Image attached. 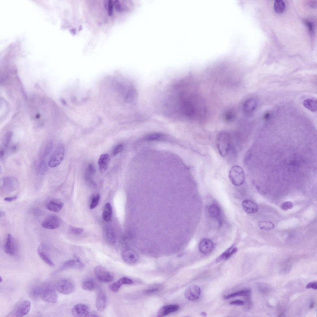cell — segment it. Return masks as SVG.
<instances>
[{
	"instance_id": "6da1fadb",
	"label": "cell",
	"mask_w": 317,
	"mask_h": 317,
	"mask_svg": "<svg viewBox=\"0 0 317 317\" xmlns=\"http://www.w3.org/2000/svg\"><path fill=\"white\" fill-rule=\"evenodd\" d=\"M216 142L220 154L222 157H225L231 148L232 140L230 135L226 132H221L217 135Z\"/></svg>"
},
{
	"instance_id": "7a4b0ae2",
	"label": "cell",
	"mask_w": 317,
	"mask_h": 317,
	"mask_svg": "<svg viewBox=\"0 0 317 317\" xmlns=\"http://www.w3.org/2000/svg\"><path fill=\"white\" fill-rule=\"evenodd\" d=\"M229 177L231 182L234 185L238 186L242 185L245 179L243 169L238 165L233 166L229 172Z\"/></svg>"
},
{
	"instance_id": "3957f363",
	"label": "cell",
	"mask_w": 317,
	"mask_h": 317,
	"mask_svg": "<svg viewBox=\"0 0 317 317\" xmlns=\"http://www.w3.org/2000/svg\"><path fill=\"white\" fill-rule=\"evenodd\" d=\"M64 153L63 145L61 143L59 144L49 159L48 163L49 166L51 168L58 166L63 159Z\"/></svg>"
},
{
	"instance_id": "277c9868",
	"label": "cell",
	"mask_w": 317,
	"mask_h": 317,
	"mask_svg": "<svg viewBox=\"0 0 317 317\" xmlns=\"http://www.w3.org/2000/svg\"><path fill=\"white\" fill-rule=\"evenodd\" d=\"M40 297L46 302L55 303L57 300V295L53 286L48 284H42Z\"/></svg>"
},
{
	"instance_id": "5b68a950",
	"label": "cell",
	"mask_w": 317,
	"mask_h": 317,
	"mask_svg": "<svg viewBox=\"0 0 317 317\" xmlns=\"http://www.w3.org/2000/svg\"><path fill=\"white\" fill-rule=\"evenodd\" d=\"M4 252L9 255L16 256L19 252V246L15 238L10 233L8 234L6 241L4 245Z\"/></svg>"
},
{
	"instance_id": "8992f818",
	"label": "cell",
	"mask_w": 317,
	"mask_h": 317,
	"mask_svg": "<svg viewBox=\"0 0 317 317\" xmlns=\"http://www.w3.org/2000/svg\"><path fill=\"white\" fill-rule=\"evenodd\" d=\"M55 287L59 292L66 294L72 293L75 289V285L73 282L67 279L59 280L57 282Z\"/></svg>"
},
{
	"instance_id": "52a82bcc",
	"label": "cell",
	"mask_w": 317,
	"mask_h": 317,
	"mask_svg": "<svg viewBox=\"0 0 317 317\" xmlns=\"http://www.w3.org/2000/svg\"><path fill=\"white\" fill-rule=\"evenodd\" d=\"M94 273L97 279L103 283H107L113 280L112 275L105 268L101 266H97L94 270Z\"/></svg>"
},
{
	"instance_id": "ba28073f",
	"label": "cell",
	"mask_w": 317,
	"mask_h": 317,
	"mask_svg": "<svg viewBox=\"0 0 317 317\" xmlns=\"http://www.w3.org/2000/svg\"><path fill=\"white\" fill-rule=\"evenodd\" d=\"M61 220L57 215H51L46 217L41 223V226L44 228L54 229L59 228L61 223Z\"/></svg>"
},
{
	"instance_id": "9c48e42d",
	"label": "cell",
	"mask_w": 317,
	"mask_h": 317,
	"mask_svg": "<svg viewBox=\"0 0 317 317\" xmlns=\"http://www.w3.org/2000/svg\"><path fill=\"white\" fill-rule=\"evenodd\" d=\"M31 306L30 301L28 300L23 301L15 307L11 312V315L14 316L20 317L27 315L29 312Z\"/></svg>"
},
{
	"instance_id": "30bf717a",
	"label": "cell",
	"mask_w": 317,
	"mask_h": 317,
	"mask_svg": "<svg viewBox=\"0 0 317 317\" xmlns=\"http://www.w3.org/2000/svg\"><path fill=\"white\" fill-rule=\"evenodd\" d=\"M19 182L17 179L13 177L6 176L2 179V189L6 192H12L18 187Z\"/></svg>"
},
{
	"instance_id": "8fae6325",
	"label": "cell",
	"mask_w": 317,
	"mask_h": 317,
	"mask_svg": "<svg viewBox=\"0 0 317 317\" xmlns=\"http://www.w3.org/2000/svg\"><path fill=\"white\" fill-rule=\"evenodd\" d=\"M37 252L39 256L44 262L51 267L54 266V264L49 257L47 247L45 244H40L38 247Z\"/></svg>"
},
{
	"instance_id": "7c38bea8",
	"label": "cell",
	"mask_w": 317,
	"mask_h": 317,
	"mask_svg": "<svg viewBox=\"0 0 317 317\" xmlns=\"http://www.w3.org/2000/svg\"><path fill=\"white\" fill-rule=\"evenodd\" d=\"M72 315L76 317L88 316L89 314V309L87 305L82 304H77L72 309Z\"/></svg>"
},
{
	"instance_id": "4fadbf2b",
	"label": "cell",
	"mask_w": 317,
	"mask_h": 317,
	"mask_svg": "<svg viewBox=\"0 0 317 317\" xmlns=\"http://www.w3.org/2000/svg\"><path fill=\"white\" fill-rule=\"evenodd\" d=\"M200 287L196 285H192L188 287L185 291V297L189 300L193 301L197 299L200 295Z\"/></svg>"
},
{
	"instance_id": "5bb4252c",
	"label": "cell",
	"mask_w": 317,
	"mask_h": 317,
	"mask_svg": "<svg viewBox=\"0 0 317 317\" xmlns=\"http://www.w3.org/2000/svg\"><path fill=\"white\" fill-rule=\"evenodd\" d=\"M198 248L200 251L204 254L210 253L214 248V244L209 239L204 238L200 241Z\"/></svg>"
},
{
	"instance_id": "9a60e30c",
	"label": "cell",
	"mask_w": 317,
	"mask_h": 317,
	"mask_svg": "<svg viewBox=\"0 0 317 317\" xmlns=\"http://www.w3.org/2000/svg\"><path fill=\"white\" fill-rule=\"evenodd\" d=\"M122 258L124 261L127 263L132 264L137 261L139 257L135 251L128 249L123 252Z\"/></svg>"
},
{
	"instance_id": "2e32d148",
	"label": "cell",
	"mask_w": 317,
	"mask_h": 317,
	"mask_svg": "<svg viewBox=\"0 0 317 317\" xmlns=\"http://www.w3.org/2000/svg\"><path fill=\"white\" fill-rule=\"evenodd\" d=\"M106 303V298L104 292L99 290L98 293L96 300V306L99 311H102L105 309Z\"/></svg>"
},
{
	"instance_id": "e0dca14e",
	"label": "cell",
	"mask_w": 317,
	"mask_h": 317,
	"mask_svg": "<svg viewBox=\"0 0 317 317\" xmlns=\"http://www.w3.org/2000/svg\"><path fill=\"white\" fill-rule=\"evenodd\" d=\"M132 283L133 281L130 279L126 277H123L118 280L111 284L109 288L111 291L116 292L123 285L131 284Z\"/></svg>"
},
{
	"instance_id": "ac0fdd59",
	"label": "cell",
	"mask_w": 317,
	"mask_h": 317,
	"mask_svg": "<svg viewBox=\"0 0 317 317\" xmlns=\"http://www.w3.org/2000/svg\"><path fill=\"white\" fill-rule=\"evenodd\" d=\"M179 306L177 305H169L162 307L157 313L158 317H163L177 311Z\"/></svg>"
},
{
	"instance_id": "d6986e66",
	"label": "cell",
	"mask_w": 317,
	"mask_h": 317,
	"mask_svg": "<svg viewBox=\"0 0 317 317\" xmlns=\"http://www.w3.org/2000/svg\"><path fill=\"white\" fill-rule=\"evenodd\" d=\"M63 206V203L57 199H52L48 201L46 204V208L49 211L57 212L59 211Z\"/></svg>"
},
{
	"instance_id": "ffe728a7",
	"label": "cell",
	"mask_w": 317,
	"mask_h": 317,
	"mask_svg": "<svg viewBox=\"0 0 317 317\" xmlns=\"http://www.w3.org/2000/svg\"><path fill=\"white\" fill-rule=\"evenodd\" d=\"M242 207L243 210L249 214L255 213L258 210V206L255 203L249 200H245L243 202Z\"/></svg>"
},
{
	"instance_id": "44dd1931",
	"label": "cell",
	"mask_w": 317,
	"mask_h": 317,
	"mask_svg": "<svg viewBox=\"0 0 317 317\" xmlns=\"http://www.w3.org/2000/svg\"><path fill=\"white\" fill-rule=\"evenodd\" d=\"M257 106V102L254 98H251L246 100L243 104V110L248 114L252 113Z\"/></svg>"
},
{
	"instance_id": "7402d4cb",
	"label": "cell",
	"mask_w": 317,
	"mask_h": 317,
	"mask_svg": "<svg viewBox=\"0 0 317 317\" xmlns=\"http://www.w3.org/2000/svg\"><path fill=\"white\" fill-rule=\"evenodd\" d=\"M110 161V156L108 154H102L99 159L98 164L100 170L104 172L107 169Z\"/></svg>"
},
{
	"instance_id": "603a6c76",
	"label": "cell",
	"mask_w": 317,
	"mask_h": 317,
	"mask_svg": "<svg viewBox=\"0 0 317 317\" xmlns=\"http://www.w3.org/2000/svg\"><path fill=\"white\" fill-rule=\"evenodd\" d=\"M209 216L211 218L217 219L218 218L221 214L220 210L218 206L213 204L210 205L207 209Z\"/></svg>"
},
{
	"instance_id": "cb8c5ba5",
	"label": "cell",
	"mask_w": 317,
	"mask_h": 317,
	"mask_svg": "<svg viewBox=\"0 0 317 317\" xmlns=\"http://www.w3.org/2000/svg\"><path fill=\"white\" fill-rule=\"evenodd\" d=\"M112 215L111 206L109 203H107L104 206L102 214L103 219L106 222L109 221L111 218Z\"/></svg>"
},
{
	"instance_id": "d4e9b609",
	"label": "cell",
	"mask_w": 317,
	"mask_h": 317,
	"mask_svg": "<svg viewBox=\"0 0 317 317\" xmlns=\"http://www.w3.org/2000/svg\"><path fill=\"white\" fill-rule=\"evenodd\" d=\"M237 250L238 249L236 247H233L232 246L230 247L217 258L216 260V262H218L223 259H228L232 254L237 252Z\"/></svg>"
},
{
	"instance_id": "484cf974",
	"label": "cell",
	"mask_w": 317,
	"mask_h": 317,
	"mask_svg": "<svg viewBox=\"0 0 317 317\" xmlns=\"http://www.w3.org/2000/svg\"><path fill=\"white\" fill-rule=\"evenodd\" d=\"M304 106L307 109L312 112L317 110V101L315 99H308L305 100L303 103Z\"/></svg>"
},
{
	"instance_id": "4316f807",
	"label": "cell",
	"mask_w": 317,
	"mask_h": 317,
	"mask_svg": "<svg viewBox=\"0 0 317 317\" xmlns=\"http://www.w3.org/2000/svg\"><path fill=\"white\" fill-rule=\"evenodd\" d=\"M82 287L83 289L85 290L89 291H92L95 288V283L92 280H86L82 283Z\"/></svg>"
},
{
	"instance_id": "83f0119b",
	"label": "cell",
	"mask_w": 317,
	"mask_h": 317,
	"mask_svg": "<svg viewBox=\"0 0 317 317\" xmlns=\"http://www.w3.org/2000/svg\"><path fill=\"white\" fill-rule=\"evenodd\" d=\"M258 225L260 229L267 231L272 230L274 227L273 223L268 221H260Z\"/></svg>"
},
{
	"instance_id": "f1b7e54d",
	"label": "cell",
	"mask_w": 317,
	"mask_h": 317,
	"mask_svg": "<svg viewBox=\"0 0 317 317\" xmlns=\"http://www.w3.org/2000/svg\"><path fill=\"white\" fill-rule=\"evenodd\" d=\"M42 289V285H37L33 287L30 291L32 297L36 298L40 297Z\"/></svg>"
},
{
	"instance_id": "f546056e",
	"label": "cell",
	"mask_w": 317,
	"mask_h": 317,
	"mask_svg": "<svg viewBox=\"0 0 317 317\" xmlns=\"http://www.w3.org/2000/svg\"><path fill=\"white\" fill-rule=\"evenodd\" d=\"M285 8V4L282 0H276L274 3V9L276 12L280 13L282 12Z\"/></svg>"
},
{
	"instance_id": "4dcf8cb0",
	"label": "cell",
	"mask_w": 317,
	"mask_h": 317,
	"mask_svg": "<svg viewBox=\"0 0 317 317\" xmlns=\"http://www.w3.org/2000/svg\"><path fill=\"white\" fill-rule=\"evenodd\" d=\"M76 262L75 260H70L65 262L59 269V271H62L67 269L76 268Z\"/></svg>"
},
{
	"instance_id": "1f68e13d",
	"label": "cell",
	"mask_w": 317,
	"mask_h": 317,
	"mask_svg": "<svg viewBox=\"0 0 317 317\" xmlns=\"http://www.w3.org/2000/svg\"><path fill=\"white\" fill-rule=\"evenodd\" d=\"M250 292V290L249 289L243 290L238 292H237L230 294H229L224 297L226 299L238 296H248Z\"/></svg>"
},
{
	"instance_id": "d6a6232c",
	"label": "cell",
	"mask_w": 317,
	"mask_h": 317,
	"mask_svg": "<svg viewBox=\"0 0 317 317\" xmlns=\"http://www.w3.org/2000/svg\"><path fill=\"white\" fill-rule=\"evenodd\" d=\"M12 136V133L11 131L7 132L4 134L2 140V144L4 148H7Z\"/></svg>"
},
{
	"instance_id": "836d02e7",
	"label": "cell",
	"mask_w": 317,
	"mask_h": 317,
	"mask_svg": "<svg viewBox=\"0 0 317 317\" xmlns=\"http://www.w3.org/2000/svg\"><path fill=\"white\" fill-rule=\"evenodd\" d=\"M53 147V143L51 141L48 142L44 148L41 154V157L42 158L46 157L50 153Z\"/></svg>"
},
{
	"instance_id": "e575fe53",
	"label": "cell",
	"mask_w": 317,
	"mask_h": 317,
	"mask_svg": "<svg viewBox=\"0 0 317 317\" xmlns=\"http://www.w3.org/2000/svg\"><path fill=\"white\" fill-rule=\"evenodd\" d=\"M38 172L39 174L43 175L46 172L47 167L45 162L43 160L39 161L37 166Z\"/></svg>"
},
{
	"instance_id": "d590c367",
	"label": "cell",
	"mask_w": 317,
	"mask_h": 317,
	"mask_svg": "<svg viewBox=\"0 0 317 317\" xmlns=\"http://www.w3.org/2000/svg\"><path fill=\"white\" fill-rule=\"evenodd\" d=\"M162 136L161 133H154L147 135L145 137V139L148 141H153L158 140Z\"/></svg>"
},
{
	"instance_id": "8d00e7d4",
	"label": "cell",
	"mask_w": 317,
	"mask_h": 317,
	"mask_svg": "<svg viewBox=\"0 0 317 317\" xmlns=\"http://www.w3.org/2000/svg\"><path fill=\"white\" fill-rule=\"evenodd\" d=\"M235 116V113L232 109H230L226 111L224 114V118L227 121H230L234 119Z\"/></svg>"
},
{
	"instance_id": "74e56055",
	"label": "cell",
	"mask_w": 317,
	"mask_h": 317,
	"mask_svg": "<svg viewBox=\"0 0 317 317\" xmlns=\"http://www.w3.org/2000/svg\"><path fill=\"white\" fill-rule=\"evenodd\" d=\"M100 198V196L99 194H97L93 198L90 206V209H94L97 206Z\"/></svg>"
},
{
	"instance_id": "f35d334b",
	"label": "cell",
	"mask_w": 317,
	"mask_h": 317,
	"mask_svg": "<svg viewBox=\"0 0 317 317\" xmlns=\"http://www.w3.org/2000/svg\"><path fill=\"white\" fill-rule=\"evenodd\" d=\"M293 207V205L290 202H283L281 205V209L283 211H287L291 209Z\"/></svg>"
},
{
	"instance_id": "ab89813d",
	"label": "cell",
	"mask_w": 317,
	"mask_h": 317,
	"mask_svg": "<svg viewBox=\"0 0 317 317\" xmlns=\"http://www.w3.org/2000/svg\"><path fill=\"white\" fill-rule=\"evenodd\" d=\"M123 148L122 144H119L116 146L114 149L112 154L114 155H115L122 151Z\"/></svg>"
},
{
	"instance_id": "60d3db41",
	"label": "cell",
	"mask_w": 317,
	"mask_h": 317,
	"mask_svg": "<svg viewBox=\"0 0 317 317\" xmlns=\"http://www.w3.org/2000/svg\"><path fill=\"white\" fill-rule=\"evenodd\" d=\"M70 229L72 232L75 234H79L83 232V229L80 228H77L72 226H70Z\"/></svg>"
},
{
	"instance_id": "b9f144b4",
	"label": "cell",
	"mask_w": 317,
	"mask_h": 317,
	"mask_svg": "<svg viewBox=\"0 0 317 317\" xmlns=\"http://www.w3.org/2000/svg\"><path fill=\"white\" fill-rule=\"evenodd\" d=\"M107 237L109 241L111 242H114L115 241V236L112 232H108L107 234Z\"/></svg>"
},
{
	"instance_id": "7bdbcfd3",
	"label": "cell",
	"mask_w": 317,
	"mask_h": 317,
	"mask_svg": "<svg viewBox=\"0 0 317 317\" xmlns=\"http://www.w3.org/2000/svg\"><path fill=\"white\" fill-rule=\"evenodd\" d=\"M306 289L312 288L314 289H317V283L316 282H314L308 284L306 286Z\"/></svg>"
},
{
	"instance_id": "ee69618b",
	"label": "cell",
	"mask_w": 317,
	"mask_h": 317,
	"mask_svg": "<svg viewBox=\"0 0 317 317\" xmlns=\"http://www.w3.org/2000/svg\"><path fill=\"white\" fill-rule=\"evenodd\" d=\"M244 304V302L241 300H237L231 302L230 303L231 305H242Z\"/></svg>"
},
{
	"instance_id": "f6af8a7d",
	"label": "cell",
	"mask_w": 317,
	"mask_h": 317,
	"mask_svg": "<svg viewBox=\"0 0 317 317\" xmlns=\"http://www.w3.org/2000/svg\"><path fill=\"white\" fill-rule=\"evenodd\" d=\"M17 198V197L16 196L7 197L4 198V200L7 202H11L16 200Z\"/></svg>"
},
{
	"instance_id": "bcb514c9",
	"label": "cell",
	"mask_w": 317,
	"mask_h": 317,
	"mask_svg": "<svg viewBox=\"0 0 317 317\" xmlns=\"http://www.w3.org/2000/svg\"><path fill=\"white\" fill-rule=\"evenodd\" d=\"M306 24L310 32H312L313 30V25L309 21L306 22Z\"/></svg>"
},
{
	"instance_id": "7dc6e473",
	"label": "cell",
	"mask_w": 317,
	"mask_h": 317,
	"mask_svg": "<svg viewBox=\"0 0 317 317\" xmlns=\"http://www.w3.org/2000/svg\"><path fill=\"white\" fill-rule=\"evenodd\" d=\"M158 290V289H155H155H150L147 290H146L145 291V293H147V294L151 293H154V292H156Z\"/></svg>"
},
{
	"instance_id": "c3c4849f",
	"label": "cell",
	"mask_w": 317,
	"mask_h": 317,
	"mask_svg": "<svg viewBox=\"0 0 317 317\" xmlns=\"http://www.w3.org/2000/svg\"><path fill=\"white\" fill-rule=\"evenodd\" d=\"M17 146L16 145H14L11 147L10 148V151L12 152H14L17 149Z\"/></svg>"
},
{
	"instance_id": "681fc988",
	"label": "cell",
	"mask_w": 317,
	"mask_h": 317,
	"mask_svg": "<svg viewBox=\"0 0 317 317\" xmlns=\"http://www.w3.org/2000/svg\"><path fill=\"white\" fill-rule=\"evenodd\" d=\"M5 154L4 150L2 148H1L0 150V158L1 159L3 156Z\"/></svg>"
},
{
	"instance_id": "f907efd6",
	"label": "cell",
	"mask_w": 317,
	"mask_h": 317,
	"mask_svg": "<svg viewBox=\"0 0 317 317\" xmlns=\"http://www.w3.org/2000/svg\"><path fill=\"white\" fill-rule=\"evenodd\" d=\"M314 306V303H313V302L312 303H311V305H310V307L311 308H312V307H313V306Z\"/></svg>"
},
{
	"instance_id": "816d5d0a",
	"label": "cell",
	"mask_w": 317,
	"mask_h": 317,
	"mask_svg": "<svg viewBox=\"0 0 317 317\" xmlns=\"http://www.w3.org/2000/svg\"><path fill=\"white\" fill-rule=\"evenodd\" d=\"M202 315H203L204 316H205V315H206V313L205 312H202Z\"/></svg>"
},
{
	"instance_id": "f5cc1de1",
	"label": "cell",
	"mask_w": 317,
	"mask_h": 317,
	"mask_svg": "<svg viewBox=\"0 0 317 317\" xmlns=\"http://www.w3.org/2000/svg\"><path fill=\"white\" fill-rule=\"evenodd\" d=\"M0 281L1 282H2V277L1 276H0Z\"/></svg>"
}]
</instances>
